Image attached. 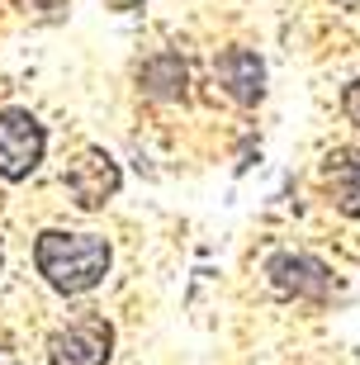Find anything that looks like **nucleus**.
I'll return each instance as SVG.
<instances>
[{
    "mask_svg": "<svg viewBox=\"0 0 360 365\" xmlns=\"http://www.w3.org/2000/svg\"><path fill=\"white\" fill-rule=\"evenodd\" d=\"M109 356H114V327L100 313H86V318L57 327L48 337V361L53 365H109Z\"/></svg>",
    "mask_w": 360,
    "mask_h": 365,
    "instance_id": "7ed1b4c3",
    "label": "nucleus"
},
{
    "mask_svg": "<svg viewBox=\"0 0 360 365\" xmlns=\"http://www.w3.org/2000/svg\"><path fill=\"white\" fill-rule=\"evenodd\" d=\"M109 10H119V14H128V10H138V5H143V0H105Z\"/></svg>",
    "mask_w": 360,
    "mask_h": 365,
    "instance_id": "1a4fd4ad",
    "label": "nucleus"
},
{
    "mask_svg": "<svg viewBox=\"0 0 360 365\" xmlns=\"http://www.w3.org/2000/svg\"><path fill=\"white\" fill-rule=\"evenodd\" d=\"M218 81L237 105H256L261 91H266V67H261V57L252 48H227L218 57Z\"/></svg>",
    "mask_w": 360,
    "mask_h": 365,
    "instance_id": "423d86ee",
    "label": "nucleus"
},
{
    "mask_svg": "<svg viewBox=\"0 0 360 365\" xmlns=\"http://www.w3.org/2000/svg\"><path fill=\"white\" fill-rule=\"evenodd\" d=\"M322 180H327V195H332L336 209L360 223V152H351V148L332 152L327 166H322Z\"/></svg>",
    "mask_w": 360,
    "mask_h": 365,
    "instance_id": "0eeeda50",
    "label": "nucleus"
},
{
    "mask_svg": "<svg viewBox=\"0 0 360 365\" xmlns=\"http://www.w3.org/2000/svg\"><path fill=\"white\" fill-rule=\"evenodd\" d=\"M38 275L53 284L57 294H91L95 284L109 275V242L100 232H62L48 228L34 242Z\"/></svg>",
    "mask_w": 360,
    "mask_h": 365,
    "instance_id": "f257e3e1",
    "label": "nucleus"
},
{
    "mask_svg": "<svg viewBox=\"0 0 360 365\" xmlns=\"http://www.w3.org/2000/svg\"><path fill=\"white\" fill-rule=\"evenodd\" d=\"M143 81L152 95H180L185 86V67H180V57H157V62H147L143 67Z\"/></svg>",
    "mask_w": 360,
    "mask_h": 365,
    "instance_id": "6e6552de",
    "label": "nucleus"
},
{
    "mask_svg": "<svg viewBox=\"0 0 360 365\" xmlns=\"http://www.w3.org/2000/svg\"><path fill=\"white\" fill-rule=\"evenodd\" d=\"M119 185H123V176H119V162H114L109 152L86 148V152H76V157H71V166H67V190H71V200H76L81 209H100L105 200H114V195H119Z\"/></svg>",
    "mask_w": 360,
    "mask_h": 365,
    "instance_id": "20e7f679",
    "label": "nucleus"
},
{
    "mask_svg": "<svg viewBox=\"0 0 360 365\" xmlns=\"http://www.w3.org/2000/svg\"><path fill=\"white\" fill-rule=\"evenodd\" d=\"M48 133L29 109H5L0 114V176L5 180H29L43 162Z\"/></svg>",
    "mask_w": 360,
    "mask_h": 365,
    "instance_id": "f03ea898",
    "label": "nucleus"
},
{
    "mask_svg": "<svg viewBox=\"0 0 360 365\" xmlns=\"http://www.w3.org/2000/svg\"><path fill=\"white\" fill-rule=\"evenodd\" d=\"M0 266H5V252H0Z\"/></svg>",
    "mask_w": 360,
    "mask_h": 365,
    "instance_id": "9d476101",
    "label": "nucleus"
},
{
    "mask_svg": "<svg viewBox=\"0 0 360 365\" xmlns=\"http://www.w3.org/2000/svg\"><path fill=\"white\" fill-rule=\"evenodd\" d=\"M266 275L280 294H294V299H327V289H332V271L318 257H299V252L275 257L266 266Z\"/></svg>",
    "mask_w": 360,
    "mask_h": 365,
    "instance_id": "39448f33",
    "label": "nucleus"
}]
</instances>
